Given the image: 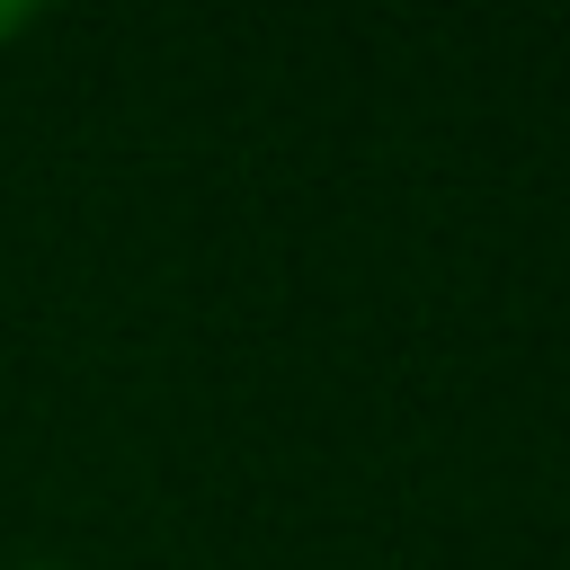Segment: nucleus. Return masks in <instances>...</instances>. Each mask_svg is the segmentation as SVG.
Instances as JSON below:
<instances>
[{"label":"nucleus","instance_id":"nucleus-1","mask_svg":"<svg viewBox=\"0 0 570 570\" xmlns=\"http://www.w3.org/2000/svg\"><path fill=\"white\" fill-rule=\"evenodd\" d=\"M18 27H27V9H18V0H0V45H9Z\"/></svg>","mask_w":570,"mask_h":570},{"label":"nucleus","instance_id":"nucleus-2","mask_svg":"<svg viewBox=\"0 0 570 570\" xmlns=\"http://www.w3.org/2000/svg\"><path fill=\"white\" fill-rule=\"evenodd\" d=\"M27 570H53V561H27Z\"/></svg>","mask_w":570,"mask_h":570}]
</instances>
